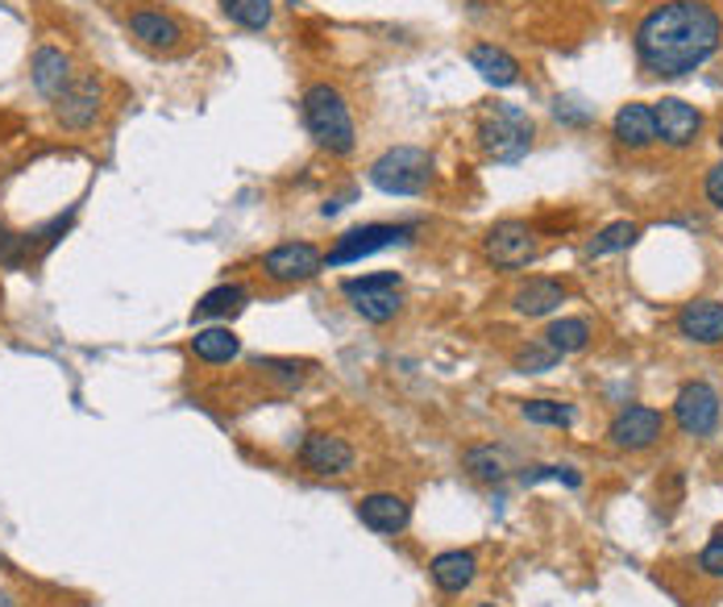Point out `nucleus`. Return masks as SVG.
<instances>
[{"label":"nucleus","instance_id":"0eeeda50","mask_svg":"<svg viewBox=\"0 0 723 607\" xmlns=\"http://www.w3.org/2000/svg\"><path fill=\"white\" fill-rule=\"evenodd\" d=\"M483 250L499 271H519L536 258V233L524 221H499L487 229Z\"/></svg>","mask_w":723,"mask_h":607},{"label":"nucleus","instance_id":"b1692460","mask_svg":"<svg viewBox=\"0 0 723 607\" xmlns=\"http://www.w3.org/2000/svg\"><path fill=\"white\" fill-rule=\"evenodd\" d=\"M591 320L582 317H566V320H553L549 329H545V346L553 354H582L591 346Z\"/></svg>","mask_w":723,"mask_h":607},{"label":"nucleus","instance_id":"f03ea898","mask_svg":"<svg viewBox=\"0 0 723 607\" xmlns=\"http://www.w3.org/2000/svg\"><path fill=\"white\" fill-rule=\"evenodd\" d=\"M299 112H304V126H308V133H313V142L320 150L349 155L358 146V129H354L349 105L333 83H313L304 92V100H299Z\"/></svg>","mask_w":723,"mask_h":607},{"label":"nucleus","instance_id":"f3484780","mask_svg":"<svg viewBox=\"0 0 723 607\" xmlns=\"http://www.w3.org/2000/svg\"><path fill=\"white\" fill-rule=\"evenodd\" d=\"M129 33L150 50H175L184 38V26L171 13H158V9H138L129 13Z\"/></svg>","mask_w":723,"mask_h":607},{"label":"nucleus","instance_id":"20e7f679","mask_svg":"<svg viewBox=\"0 0 723 607\" xmlns=\"http://www.w3.org/2000/svg\"><path fill=\"white\" fill-rule=\"evenodd\" d=\"M370 183L387 196H420L433 183V159L416 146H392L370 162Z\"/></svg>","mask_w":723,"mask_h":607},{"label":"nucleus","instance_id":"f704fd0d","mask_svg":"<svg viewBox=\"0 0 723 607\" xmlns=\"http://www.w3.org/2000/svg\"><path fill=\"white\" fill-rule=\"evenodd\" d=\"M720 146H723V129H720Z\"/></svg>","mask_w":723,"mask_h":607},{"label":"nucleus","instance_id":"c9c22d12","mask_svg":"<svg viewBox=\"0 0 723 607\" xmlns=\"http://www.w3.org/2000/svg\"><path fill=\"white\" fill-rule=\"evenodd\" d=\"M291 4H299V0H291Z\"/></svg>","mask_w":723,"mask_h":607},{"label":"nucleus","instance_id":"1a4fd4ad","mask_svg":"<svg viewBox=\"0 0 723 607\" xmlns=\"http://www.w3.org/2000/svg\"><path fill=\"white\" fill-rule=\"evenodd\" d=\"M674 420L686 437H707L720 425V396L711 384H686L674 400Z\"/></svg>","mask_w":723,"mask_h":607},{"label":"nucleus","instance_id":"473e14b6","mask_svg":"<svg viewBox=\"0 0 723 607\" xmlns=\"http://www.w3.org/2000/svg\"><path fill=\"white\" fill-rule=\"evenodd\" d=\"M0 607H17V604H13V595H9V591H0Z\"/></svg>","mask_w":723,"mask_h":607},{"label":"nucleus","instance_id":"f8f14e48","mask_svg":"<svg viewBox=\"0 0 723 607\" xmlns=\"http://www.w3.org/2000/svg\"><path fill=\"white\" fill-rule=\"evenodd\" d=\"M100 80L96 76H79L63 88V97L55 100V117H59V126L67 129H88L100 117Z\"/></svg>","mask_w":723,"mask_h":607},{"label":"nucleus","instance_id":"5701e85b","mask_svg":"<svg viewBox=\"0 0 723 607\" xmlns=\"http://www.w3.org/2000/svg\"><path fill=\"white\" fill-rule=\"evenodd\" d=\"M191 350H196V358H200V362H212V367H220V362H234L237 354H241V341L234 337V329H220V325H212V329H200V334L191 337Z\"/></svg>","mask_w":723,"mask_h":607},{"label":"nucleus","instance_id":"412c9836","mask_svg":"<svg viewBox=\"0 0 723 607\" xmlns=\"http://www.w3.org/2000/svg\"><path fill=\"white\" fill-rule=\"evenodd\" d=\"M519 317H549L553 308H562L566 304V288L557 283V279H528L524 288L512 296Z\"/></svg>","mask_w":723,"mask_h":607},{"label":"nucleus","instance_id":"39448f33","mask_svg":"<svg viewBox=\"0 0 723 607\" xmlns=\"http://www.w3.org/2000/svg\"><path fill=\"white\" fill-rule=\"evenodd\" d=\"M349 300H354V312L370 325H387V320L399 317L404 308V296H399V275L383 271V275H361V279H346L341 283Z\"/></svg>","mask_w":723,"mask_h":607},{"label":"nucleus","instance_id":"4be33fe9","mask_svg":"<svg viewBox=\"0 0 723 607\" xmlns=\"http://www.w3.org/2000/svg\"><path fill=\"white\" fill-rule=\"evenodd\" d=\"M246 288L241 283H220V288L205 291L196 308H191V320H220V317H237L241 308H246Z\"/></svg>","mask_w":723,"mask_h":607},{"label":"nucleus","instance_id":"bb28decb","mask_svg":"<svg viewBox=\"0 0 723 607\" xmlns=\"http://www.w3.org/2000/svg\"><path fill=\"white\" fill-rule=\"evenodd\" d=\"M524 420H533V425H549V429H570L574 425V404H562V400H528L524 408Z\"/></svg>","mask_w":723,"mask_h":607},{"label":"nucleus","instance_id":"393cba45","mask_svg":"<svg viewBox=\"0 0 723 607\" xmlns=\"http://www.w3.org/2000/svg\"><path fill=\"white\" fill-rule=\"evenodd\" d=\"M220 9L225 17L241 26V30H267L275 9H270V0H220Z\"/></svg>","mask_w":723,"mask_h":607},{"label":"nucleus","instance_id":"6ab92c4d","mask_svg":"<svg viewBox=\"0 0 723 607\" xmlns=\"http://www.w3.org/2000/svg\"><path fill=\"white\" fill-rule=\"evenodd\" d=\"M615 142L628 150H645L657 142V121H653V105H624L615 112Z\"/></svg>","mask_w":723,"mask_h":607},{"label":"nucleus","instance_id":"f257e3e1","mask_svg":"<svg viewBox=\"0 0 723 607\" xmlns=\"http://www.w3.org/2000/svg\"><path fill=\"white\" fill-rule=\"evenodd\" d=\"M723 21L703 0H670L636 26V54L645 71L677 80L691 76L720 50Z\"/></svg>","mask_w":723,"mask_h":607},{"label":"nucleus","instance_id":"aec40b11","mask_svg":"<svg viewBox=\"0 0 723 607\" xmlns=\"http://www.w3.org/2000/svg\"><path fill=\"white\" fill-rule=\"evenodd\" d=\"M471 67L491 88H512V83H519V63L504 47H495V42H478L471 50Z\"/></svg>","mask_w":723,"mask_h":607},{"label":"nucleus","instance_id":"6e6552de","mask_svg":"<svg viewBox=\"0 0 723 607\" xmlns=\"http://www.w3.org/2000/svg\"><path fill=\"white\" fill-rule=\"evenodd\" d=\"M320 267H325V255L313 241H284L263 258V271L275 283H308L313 275H320Z\"/></svg>","mask_w":723,"mask_h":607},{"label":"nucleus","instance_id":"2f4dec72","mask_svg":"<svg viewBox=\"0 0 723 607\" xmlns=\"http://www.w3.org/2000/svg\"><path fill=\"white\" fill-rule=\"evenodd\" d=\"M707 200L715 208H723V162L720 167H711V176H707Z\"/></svg>","mask_w":723,"mask_h":607},{"label":"nucleus","instance_id":"7ed1b4c3","mask_svg":"<svg viewBox=\"0 0 723 607\" xmlns=\"http://www.w3.org/2000/svg\"><path fill=\"white\" fill-rule=\"evenodd\" d=\"M478 146L495 162H519L533 150V121L516 105H491L478 117Z\"/></svg>","mask_w":723,"mask_h":607},{"label":"nucleus","instance_id":"72a5a7b5","mask_svg":"<svg viewBox=\"0 0 723 607\" xmlns=\"http://www.w3.org/2000/svg\"><path fill=\"white\" fill-rule=\"evenodd\" d=\"M478 607H499V604H478Z\"/></svg>","mask_w":723,"mask_h":607},{"label":"nucleus","instance_id":"2eb2a0df","mask_svg":"<svg viewBox=\"0 0 723 607\" xmlns=\"http://www.w3.org/2000/svg\"><path fill=\"white\" fill-rule=\"evenodd\" d=\"M677 334L699 346H720L723 341V304L720 300H694L677 312Z\"/></svg>","mask_w":723,"mask_h":607},{"label":"nucleus","instance_id":"c756f323","mask_svg":"<svg viewBox=\"0 0 723 607\" xmlns=\"http://www.w3.org/2000/svg\"><path fill=\"white\" fill-rule=\"evenodd\" d=\"M26 250H30V238H21V233H9V229L0 225V262H4V267H21Z\"/></svg>","mask_w":723,"mask_h":607},{"label":"nucleus","instance_id":"cd10ccee","mask_svg":"<svg viewBox=\"0 0 723 607\" xmlns=\"http://www.w3.org/2000/svg\"><path fill=\"white\" fill-rule=\"evenodd\" d=\"M462 466H466L478 482H499V479H504V458H499L491 446H471L466 454H462Z\"/></svg>","mask_w":723,"mask_h":607},{"label":"nucleus","instance_id":"a878e982","mask_svg":"<svg viewBox=\"0 0 723 607\" xmlns=\"http://www.w3.org/2000/svg\"><path fill=\"white\" fill-rule=\"evenodd\" d=\"M641 238V225H632V221H612L603 233H598L591 246H586V255L591 258H603V255H620V250H628L632 241Z\"/></svg>","mask_w":723,"mask_h":607},{"label":"nucleus","instance_id":"423d86ee","mask_svg":"<svg viewBox=\"0 0 723 607\" xmlns=\"http://www.w3.org/2000/svg\"><path fill=\"white\" fill-rule=\"evenodd\" d=\"M412 225H358L341 238L333 241V250L325 255L329 267H349V262H361V258L378 255V250H392V246H404L412 241Z\"/></svg>","mask_w":723,"mask_h":607},{"label":"nucleus","instance_id":"9d476101","mask_svg":"<svg viewBox=\"0 0 723 607\" xmlns=\"http://www.w3.org/2000/svg\"><path fill=\"white\" fill-rule=\"evenodd\" d=\"M299 462L308 466L313 475H320V479H337V475H349L358 458H354V446L346 437H337V432H308L304 446H299Z\"/></svg>","mask_w":723,"mask_h":607},{"label":"nucleus","instance_id":"9b49d317","mask_svg":"<svg viewBox=\"0 0 723 607\" xmlns=\"http://www.w3.org/2000/svg\"><path fill=\"white\" fill-rule=\"evenodd\" d=\"M665 432V416L657 412V408H645V404H632V408H624V412L612 420V429H607V437H612L615 449H648L657 446V437Z\"/></svg>","mask_w":723,"mask_h":607},{"label":"nucleus","instance_id":"a211bd4d","mask_svg":"<svg viewBox=\"0 0 723 607\" xmlns=\"http://www.w3.org/2000/svg\"><path fill=\"white\" fill-rule=\"evenodd\" d=\"M30 80L47 100H59V97H63V88L71 83V59H67L63 50L42 47L38 54H33V63H30Z\"/></svg>","mask_w":723,"mask_h":607},{"label":"nucleus","instance_id":"ddd939ff","mask_svg":"<svg viewBox=\"0 0 723 607\" xmlns=\"http://www.w3.org/2000/svg\"><path fill=\"white\" fill-rule=\"evenodd\" d=\"M653 121H657V138L665 146H674V150L691 146L694 138H699V129H703L699 109L686 105V100H677V97L657 100V105H653Z\"/></svg>","mask_w":723,"mask_h":607},{"label":"nucleus","instance_id":"c85d7f7f","mask_svg":"<svg viewBox=\"0 0 723 607\" xmlns=\"http://www.w3.org/2000/svg\"><path fill=\"white\" fill-rule=\"evenodd\" d=\"M553 362H557V354L541 341V346H528V350H519L516 354V367L524 370V375H536V370H549Z\"/></svg>","mask_w":723,"mask_h":607},{"label":"nucleus","instance_id":"4468645a","mask_svg":"<svg viewBox=\"0 0 723 607\" xmlns=\"http://www.w3.org/2000/svg\"><path fill=\"white\" fill-rule=\"evenodd\" d=\"M358 520L370 533H383V537H395V533H404L412 520V504L404 496H395V491H375V496H366L358 504Z\"/></svg>","mask_w":723,"mask_h":607},{"label":"nucleus","instance_id":"7c9ffc66","mask_svg":"<svg viewBox=\"0 0 723 607\" xmlns=\"http://www.w3.org/2000/svg\"><path fill=\"white\" fill-rule=\"evenodd\" d=\"M699 570H703V575H715V578L723 575V533H715L707 541V549L699 554Z\"/></svg>","mask_w":723,"mask_h":607},{"label":"nucleus","instance_id":"dca6fc26","mask_svg":"<svg viewBox=\"0 0 723 607\" xmlns=\"http://www.w3.org/2000/svg\"><path fill=\"white\" fill-rule=\"evenodd\" d=\"M428 575L445 595H462L478 578V558L471 549H445V554L428 561Z\"/></svg>","mask_w":723,"mask_h":607}]
</instances>
